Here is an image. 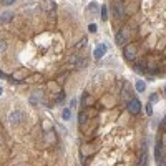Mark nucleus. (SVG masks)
Instances as JSON below:
<instances>
[{"label":"nucleus","mask_w":166,"mask_h":166,"mask_svg":"<svg viewBox=\"0 0 166 166\" xmlns=\"http://www.w3.org/2000/svg\"><path fill=\"white\" fill-rule=\"evenodd\" d=\"M13 2H15V0H2V3H3V5H5V7H10V5H12V3Z\"/></svg>","instance_id":"nucleus-16"},{"label":"nucleus","mask_w":166,"mask_h":166,"mask_svg":"<svg viewBox=\"0 0 166 166\" xmlns=\"http://www.w3.org/2000/svg\"><path fill=\"white\" fill-rule=\"evenodd\" d=\"M156 101H158V95L153 93V95L150 97V103H156Z\"/></svg>","instance_id":"nucleus-15"},{"label":"nucleus","mask_w":166,"mask_h":166,"mask_svg":"<svg viewBox=\"0 0 166 166\" xmlns=\"http://www.w3.org/2000/svg\"><path fill=\"white\" fill-rule=\"evenodd\" d=\"M23 120V111H12L10 113V116H8V121L12 123V125H19L20 121Z\"/></svg>","instance_id":"nucleus-4"},{"label":"nucleus","mask_w":166,"mask_h":166,"mask_svg":"<svg viewBox=\"0 0 166 166\" xmlns=\"http://www.w3.org/2000/svg\"><path fill=\"white\" fill-rule=\"evenodd\" d=\"M135 86H136V91H140V93H143V91L146 90V83H144L143 80H138Z\"/></svg>","instance_id":"nucleus-9"},{"label":"nucleus","mask_w":166,"mask_h":166,"mask_svg":"<svg viewBox=\"0 0 166 166\" xmlns=\"http://www.w3.org/2000/svg\"><path fill=\"white\" fill-rule=\"evenodd\" d=\"M63 98H65V93H60V97H58V101H60V103L63 101Z\"/></svg>","instance_id":"nucleus-20"},{"label":"nucleus","mask_w":166,"mask_h":166,"mask_svg":"<svg viewBox=\"0 0 166 166\" xmlns=\"http://www.w3.org/2000/svg\"><path fill=\"white\" fill-rule=\"evenodd\" d=\"M5 48H7V43L3 40H0V53H3V52H5Z\"/></svg>","instance_id":"nucleus-14"},{"label":"nucleus","mask_w":166,"mask_h":166,"mask_svg":"<svg viewBox=\"0 0 166 166\" xmlns=\"http://www.w3.org/2000/svg\"><path fill=\"white\" fill-rule=\"evenodd\" d=\"M63 120H66V121H68V120H70V116H72V115H70V110H68V108H65V110H63Z\"/></svg>","instance_id":"nucleus-11"},{"label":"nucleus","mask_w":166,"mask_h":166,"mask_svg":"<svg viewBox=\"0 0 166 166\" xmlns=\"http://www.w3.org/2000/svg\"><path fill=\"white\" fill-rule=\"evenodd\" d=\"M12 19H13V13L12 12H3L2 15H0V22H10Z\"/></svg>","instance_id":"nucleus-7"},{"label":"nucleus","mask_w":166,"mask_h":166,"mask_svg":"<svg viewBox=\"0 0 166 166\" xmlns=\"http://www.w3.org/2000/svg\"><path fill=\"white\" fill-rule=\"evenodd\" d=\"M146 160H148V154H146V153H143V158H141L140 166H146Z\"/></svg>","instance_id":"nucleus-13"},{"label":"nucleus","mask_w":166,"mask_h":166,"mask_svg":"<svg viewBox=\"0 0 166 166\" xmlns=\"http://www.w3.org/2000/svg\"><path fill=\"white\" fill-rule=\"evenodd\" d=\"M116 3H123V0H116Z\"/></svg>","instance_id":"nucleus-21"},{"label":"nucleus","mask_w":166,"mask_h":166,"mask_svg":"<svg viewBox=\"0 0 166 166\" xmlns=\"http://www.w3.org/2000/svg\"><path fill=\"white\" fill-rule=\"evenodd\" d=\"M85 43H86V38H83V40H82V42H78V43H76V45H75V50H80V48H82V47H83V45H85Z\"/></svg>","instance_id":"nucleus-12"},{"label":"nucleus","mask_w":166,"mask_h":166,"mask_svg":"<svg viewBox=\"0 0 166 166\" xmlns=\"http://www.w3.org/2000/svg\"><path fill=\"white\" fill-rule=\"evenodd\" d=\"M126 108H128L130 113H133V115H138V113L141 111V103H140V100H136V98L130 100L128 103H126Z\"/></svg>","instance_id":"nucleus-2"},{"label":"nucleus","mask_w":166,"mask_h":166,"mask_svg":"<svg viewBox=\"0 0 166 166\" xmlns=\"http://www.w3.org/2000/svg\"><path fill=\"white\" fill-rule=\"evenodd\" d=\"M130 40V32L126 30V28H123V30H120L118 33H116V43L118 45H126Z\"/></svg>","instance_id":"nucleus-3"},{"label":"nucleus","mask_w":166,"mask_h":166,"mask_svg":"<svg viewBox=\"0 0 166 166\" xmlns=\"http://www.w3.org/2000/svg\"><path fill=\"white\" fill-rule=\"evenodd\" d=\"M146 113H148V115H153V108H151V103L146 105Z\"/></svg>","instance_id":"nucleus-17"},{"label":"nucleus","mask_w":166,"mask_h":166,"mask_svg":"<svg viewBox=\"0 0 166 166\" xmlns=\"http://www.w3.org/2000/svg\"><path fill=\"white\" fill-rule=\"evenodd\" d=\"M115 10H116V15H118V19H125V8H123V3H116L115 5Z\"/></svg>","instance_id":"nucleus-6"},{"label":"nucleus","mask_w":166,"mask_h":166,"mask_svg":"<svg viewBox=\"0 0 166 166\" xmlns=\"http://www.w3.org/2000/svg\"><path fill=\"white\" fill-rule=\"evenodd\" d=\"M0 95H2V86H0Z\"/></svg>","instance_id":"nucleus-22"},{"label":"nucleus","mask_w":166,"mask_h":166,"mask_svg":"<svg viewBox=\"0 0 166 166\" xmlns=\"http://www.w3.org/2000/svg\"><path fill=\"white\" fill-rule=\"evenodd\" d=\"M88 30H90V32H95V30H97V25H93V23H91V25L88 27Z\"/></svg>","instance_id":"nucleus-19"},{"label":"nucleus","mask_w":166,"mask_h":166,"mask_svg":"<svg viewBox=\"0 0 166 166\" xmlns=\"http://www.w3.org/2000/svg\"><path fill=\"white\" fill-rule=\"evenodd\" d=\"M164 95H166V86H164Z\"/></svg>","instance_id":"nucleus-23"},{"label":"nucleus","mask_w":166,"mask_h":166,"mask_svg":"<svg viewBox=\"0 0 166 166\" xmlns=\"http://www.w3.org/2000/svg\"><path fill=\"white\" fill-rule=\"evenodd\" d=\"M136 45H133V43H128V45H125V50H123V55H125V58L126 60H130V62H133V60L136 58Z\"/></svg>","instance_id":"nucleus-1"},{"label":"nucleus","mask_w":166,"mask_h":166,"mask_svg":"<svg viewBox=\"0 0 166 166\" xmlns=\"http://www.w3.org/2000/svg\"><path fill=\"white\" fill-rule=\"evenodd\" d=\"M121 98L126 101V98H128V101L130 100H133V97H131V91H130V88H128V85H126V88L121 91Z\"/></svg>","instance_id":"nucleus-8"},{"label":"nucleus","mask_w":166,"mask_h":166,"mask_svg":"<svg viewBox=\"0 0 166 166\" xmlns=\"http://www.w3.org/2000/svg\"><path fill=\"white\" fill-rule=\"evenodd\" d=\"M101 20H108V10H107V7H101Z\"/></svg>","instance_id":"nucleus-10"},{"label":"nucleus","mask_w":166,"mask_h":166,"mask_svg":"<svg viewBox=\"0 0 166 166\" xmlns=\"http://www.w3.org/2000/svg\"><path fill=\"white\" fill-rule=\"evenodd\" d=\"M0 143H2V140H0Z\"/></svg>","instance_id":"nucleus-24"},{"label":"nucleus","mask_w":166,"mask_h":166,"mask_svg":"<svg viewBox=\"0 0 166 166\" xmlns=\"http://www.w3.org/2000/svg\"><path fill=\"white\" fill-rule=\"evenodd\" d=\"M107 43H101V45H98L97 48H95V52H93V56H95V60H100L101 56H103L105 53H107Z\"/></svg>","instance_id":"nucleus-5"},{"label":"nucleus","mask_w":166,"mask_h":166,"mask_svg":"<svg viewBox=\"0 0 166 166\" xmlns=\"http://www.w3.org/2000/svg\"><path fill=\"white\" fill-rule=\"evenodd\" d=\"M85 120H86V118H85V113H80V123H82V125L85 123Z\"/></svg>","instance_id":"nucleus-18"}]
</instances>
